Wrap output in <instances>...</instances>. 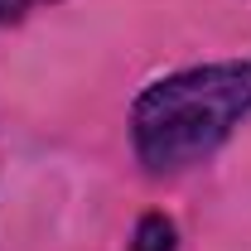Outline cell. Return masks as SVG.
I'll return each mask as SVG.
<instances>
[{
  "mask_svg": "<svg viewBox=\"0 0 251 251\" xmlns=\"http://www.w3.org/2000/svg\"><path fill=\"white\" fill-rule=\"evenodd\" d=\"M242 116H251V58L208 63L155 82L135 101L130 130L140 159L155 174H169L218 150Z\"/></svg>",
  "mask_w": 251,
  "mask_h": 251,
  "instance_id": "obj_1",
  "label": "cell"
},
{
  "mask_svg": "<svg viewBox=\"0 0 251 251\" xmlns=\"http://www.w3.org/2000/svg\"><path fill=\"white\" fill-rule=\"evenodd\" d=\"M130 251H174V222L164 218V213H150V218H140Z\"/></svg>",
  "mask_w": 251,
  "mask_h": 251,
  "instance_id": "obj_2",
  "label": "cell"
},
{
  "mask_svg": "<svg viewBox=\"0 0 251 251\" xmlns=\"http://www.w3.org/2000/svg\"><path fill=\"white\" fill-rule=\"evenodd\" d=\"M34 0H0V20H10V15H20V10H29Z\"/></svg>",
  "mask_w": 251,
  "mask_h": 251,
  "instance_id": "obj_3",
  "label": "cell"
}]
</instances>
